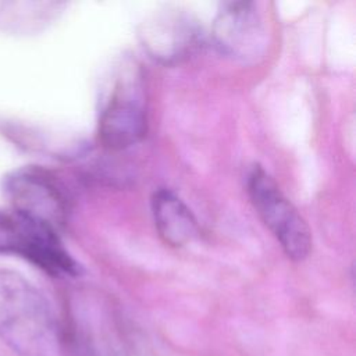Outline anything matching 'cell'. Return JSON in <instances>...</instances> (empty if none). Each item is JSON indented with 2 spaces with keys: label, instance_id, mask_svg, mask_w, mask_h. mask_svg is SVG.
Masks as SVG:
<instances>
[{
  "label": "cell",
  "instance_id": "1",
  "mask_svg": "<svg viewBox=\"0 0 356 356\" xmlns=\"http://www.w3.org/2000/svg\"><path fill=\"white\" fill-rule=\"evenodd\" d=\"M0 339L19 356H60L61 332L46 298L0 267Z\"/></svg>",
  "mask_w": 356,
  "mask_h": 356
},
{
  "label": "cell",
  "instance_id": "2",
  "mask_svg": "<svg viewBox=\"0 0 356 356\" xmlns=\"http://www.w3.org/2000/svg\"><path fill=\"white\" fill-rule=\"evenodd\" d=\"M246 185L257 216L284 253L295 261L306 259L312 250V231L274 178L263 167L254 165Z\"/></svg>",
  "mask_w": 356,
  "mask_h": 356
},
{
  "label": "cell",
  "instance_id": "3",
  "mask_svg": "<svg viewBox=\"0 0 356 356\" xmlns=\"http://www.w3.org/2000/svg\"><path fill=\"white\" fill-rule=\"evenodd\" d=\"M0 252L17 253L51 275H76L79 266L51 225L13 213H0Z\"/></svg>",
  "mask_w": 356,
  "mask_h": 356
},
{
  "label": "cell",
  "instance_id": "4",
  "mask_svg": "<svg viewBox=\"0 0 356 356\" xmlns=\"http://www.w3.org/2000/svg\"><path fill=\"white\" fill-rule=\"evenodd\" d=\"M147 132L142 79L128 72L115 82L99 118V142L108 150H125L139 143Z\"/></svg>",
  "mask_w": 356,
  "mask_h": 356
},
{
  "label": "cell",
  "instance_id": "5",
  "mask_svg": "<svg viewBox=\"0 0 356 356\" xmlns=\"http://www.w3.org/2000/svg\"><path fill=\"white\" fill-rule=\"evenodd\" d=\"M213 40L225 56L252 61L266 49V26L252 1L225 3L213 24Z\"/></svg>",
  "mask_w": 356,
  "mask_h": 356
},
{
  "label": "cell",
  "instance_id": "6",
  "mask_svg": "<svg viewBox=\"0 0 356 356\" xmlns=\"http://www.w3.org/2000/svg\"><path fill=\"white\" fill-rule=\"evenodd\" d=\"M6 193L13 210L58 228L65 218V197L50 174L39 168L14 172L6 181Z\"/></svg>",
  "mask_w": 356,
  "mask_h": 356
},
{
  "label": "cell",
  "instance_id": "7",
  "mask_svg": "<svg viewBox=\"0 0 356 356\" xmlns=\"http://www.w3.org/2000/svg\"><path fill=\"white\" fill-rule=\"evenodd\" d=\"M142 46L163 64H175L191 56L202 42V31L189 15L167 11L143 22Z\"/></svg>",
  "mask_w": 356,
  "mask_h": 356
},
{
  "label": "cell",
  "instance_id": "8",
  "mask_svg": "<svg viewBox=\"0 0 356 356\" xmlns=\"http://www.w3.org/2000/svg\"><path fill=\"white\" fill-rule=\"evenodd\" d=\"M61 341L74 356H127L115 316L97 305L75 317Z\"/></svg>",
  "mask_w": 356,
  "mask_h": 356
},
{
  "label": "cell",
  "instance_id": "9",
  "mask_svg": "<svg viewBox=\"0 0 356 356\" xmlns=\"http://www.w3.org/2000/svg\"><path fill=\"white\" fill-rule=\"evenodd\" d=\"M152 214L159 236L170 246H185L199 234L193 213L170 189L154 192L152 197Z\"/></svg>",
  "mask_w": 356,
  "mask_h": 356
}]
</instances>
